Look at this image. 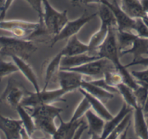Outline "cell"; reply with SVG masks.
<instances>
[{
	"label": "cell",
	"mask_w": 148,
	"mask_h": 139,
	"mask_svg": "<svg viewBox=\"0 0 148 139\" xmlns=\"http://www.w3.org/2000/svg\"><path fill=\"white\" fill-rule=\"evenodd\" d=\"M116 30L117 29L116 28H110L106 39L97 49L96 55L99 57L105 58L112 62L116 70L121 75L123 83L128 85L133 90H135L136 88L139 87V85L132 76V73L128 71L127 67H126L125 65H122L121 62V56L116 36Z\"/></svg>",
	"instance_id": "cell-1"
},
{
	"label": "cell",
	"mask_w": 148,
	"mask_h": 139,
	"mask_svg": "<svg viewBox=\"0 0 148 139\" xmlns=\"http://www.w3.org/2000/svg\"><path fill=\"white\" fill-rule=\"evenodd\" d=\"M0 30L10 33L14 37L31 40L40 34L47 33L45 26L39 22H34L15 19L0 20Z\"/></svg>",
	"instance_id": "cell-2"
},
{
	"label": "cell",
	"mask_w": 148,
	"mask_h": 139,
	"mask_svg": "<svg viewBox=\"0 0 148 139\" xmlns=\"http://www.w3.org/2000/svg\"><path fill=\"white\" fill-rule=\"evenodd\" d=\"M36 50L37 46L31 39L0 36V55L2 56H17L27 60Z\"/></svg>",
	"instance_id": "cell-3"
},
{
	"label": "cell",
	"mask_w": 148,
	"mask_h": 139,
	"mask_svg": "<svg viewBox=\"0 0 148 139\" xmlns=\"http://www.w3.org/2000/svg\"><path fill=\"white\" fill-rule=\"evenodd\" d=\"M27 96H24L21 105L25 108H32L44 104H51L57 102H65L63 96L66 92L61 88L53 90H42L39 91L29 92L27 91Z\"/></svg>",
	"instance_id": "cell-4"
},
{
	"label": "cell",
	"mask_w": 148,
	"mask_h": 139,
	"mask_svg": "<svg viewBox=\"0 0 148 139\" xmlns=\"http://www.w3.org/2000/svg\"><path fill=\"white\" fill-rule=\"evenodd\" d=\"M69 20L68 11L57 10L49 3V0H43V19L42 25L49 34L57 35Z\"/></svg>",
	"instance_id": "cell-5"
},
{
	"label": "cell",
	"mask_w": 148,
	"mask_h": 139,
	"mask_svg": "<svg viewBox=\"0 0 148 139\" xmlns=\"http://www.w3.org/2000/svg\"><path fill=\"white\" fill-rule=\"evenodd\" d=\"M96 16H97V12H95L92 15H88L85 11V12H84L82 16L79 18L73 20H68L62 29L57 35L52 37L50 44L51 47H53L54 45L59 42L66 40L71 36L77 35L82 28L89 23L94 18H96Z\"/></svg>",
	"instance_id": "cell-6"
},
{
	"label": "cell",
	"mask_w": 148,
	"mask_h": 139,
	"mask_svg": "<svg viewBox=\"0 0 148 139\" xmlns=\"http://www.w3.org/2000/svg\"><path fill=\"white\" fill-rule=\"evenodd\" d=\"M77 72L83 76L88 77H103L104 74L110 70H116L112 62L105 58H99L81 66L72 68H60Z\"/></svg>",
	"instance_id": "cell-7"
},
{
	"label": "cell",
	"mask_w": 148,
	"mask_h": 139,
	"mask_svg": "<svg viewBox=\"0 0 148 139\" xmlns=\"http://www.w3.org/2000/svg\"><path fill=\"white\" fill-rule=\"evenodd\" d=\"M100 4L106 5L113 12L116 21L118 31H132L134 32L136 19L129 16L121 9L116 0L110 2L109 0H100Z\"/></svg>",
	"instance_id": "cell-8"
},
{
	"label": "cell",
	"mask_w": 148,
	"mask_h": 139,
	"mask_svg": "<svg viewBox=\"0 0 148 139\" xmlns=\"http://www.w3.org/2000/svg\"><path fill=\"white\" fill-rule=\"evenodd\" d=\"M26 92L27 91L22 85L15 79L10 78L8 80L6 88L0 97L11 107L16 109L21 104Z\"/></svg>",
	"instance_id": "cell-9"
},
{
	"label": "cell",
	"mask_w": 148,
	"mask_h": 139,
	"mask_svg": "<svg viewBox=\"0 0 148 139\" xmlns=\"http://www.w3.org/2000/svg\"><path fill=\"white\" fill-rule=\"evenodd\" d=\"M83 77L82 74L77 72L60 69L58 74L60 88L65 91L66 93L77 90L82 86Z\"/></svg>",
	"instance_id": "cell-10"
},
{
	"label": "cell",
	"mask_w": 148,
	"mask_h": 139,
	"mask_svg": "<svg viewBox=\"0 0 148 139\" xmlns=\"http://www.w3.org/2000/svg\"><path fill=\"white\" fill-rule=\"evenodd\" d=\"M23 129L22 122L20 120L5 117L0 113V130L3 132L8 139L21 138V132Z\"/></svg>",
	"instance_id": "cell-11"
},
{
	"label": "cell",
	"mask_w": 148,
	"mask_h": 139,
	"mask_svg": "<svg viewBox=\"0 0 148 139\" xmlns=\"http://www.w3.org/2000/svg\"><path fill=\"white\" fill-rule=\"evenodd\" d=\"M58 118L60 120V125L52 138L56 139L74 138L78 128L83 122L82 118L79 120H70L68 122L64 121L60 115L58 116Z\"/></svg>",
	"instance_id": "cell-12"
},
{
	"label": "cell",
	"mask_w": 148,
	"mask_h": 139,
	"mask_svg": "<svg viewBox=\"0 0 148 139\" xmlns=\"http://www.w3.org/2000/svg\"><path fill=\"white\" fill-rule=\"evenodd\" d=\"M87 123L88 134L92 138H97L102 136L106 120L98 115L92 110H89L84 114Z\"/></svg>",
	"instance_id": "cell-13"
},
{
	"label": "cell",
	"mask_w": 148,
	"mask_h": 139,
	"mask_svg": "<svg viewBox=\"0 0 148 139\" xmlns=\"http://www.w3.org/2000/svg\"><path fill=\"white\" fill-rule=\"evenodd\" d=\"M12 60L15 62L16 66L18 67L19 72H21L24 77L29 81V83L32 85L34 89V91H39L41 90L40 86H39L38 78L34 72V69L31 67V65L26 62V60L22 59L17 56H11Z\"/></svg>",
	"instance_id": "cell-14"
},
{
	"label": "cell",
	"mask_w": 148,
	"mask_h": 139,
	"mask_svg": "<svg viewBox=\"0 0 148 139\" xmlns=\"http://www.w3.org/2000/svg\"><path fill=\"white\" fill-rule=\"evenodd\" d=\"M62 56H74L83 53H89L88 44L84 43L79 40L77 35L71 36L68 39L67 44L60 51Z\"/></svg>",
	"instance_id": "cell-15"
},
{
	"label": "cell",
	"mask_w": 148,
	"mask_h": 139,
	"mask_svg": "<svg viewBox=\"0 0 148 139\" xmlns=\"http://www.w3.org/2000/svg\"><path fill=\"white\" fill-rule=\"evenodd\" d=\"M134 129L136 137L143 139L148 138V125L143 109L137 107L134 109Z\"/></svg>",
	"instance_id": "cell-16"
},
{
	"label": "cell",
	"mask_w": 148,
	"mask_h": 139,
	"mask_svg": "<svg viewBox=\"0 0 148 139\" xmlns=\"http://www.w3.org/2000/svg\"><path fill=\"white\" fill-rule=\"evenodd\" d=\"M134 109L126 104V103H123V106L119 110V112L116 114V115L113 116L110 120H108L105 122V127H104L103 132H102L101 138H108V136L110 134V133L116 128L118 126V125L123 120V119L129 114L130 112H132Z\"/></svg>",
	"instance_id": "cell-17"
},
{
	"label": "cell",
	"mask_w": 148,
	"mask_h": 139,
	"mask_svg": "<svg viewBox=\"0 0 148 139\" xmlns=\"http://www.w3.org/2000/svg\"><path fill=\"white\" fill-rule=\"evenodd\" d=\"M99 58L101 57L98 55H91L88 52L74 56H63L61 60V68L76 67Z\"/></svg>",
	"instance_id": "cell-18"
},
{
	"label": "cell",
	"mask_w": 148,
	"mask_h": 139,
	"mask_svg": "<svg viewBox=\"0 0 148 139\" xmlns=\"http://www.w3.org/2000/svg\"><path fill=\"white\" fill-rule=\"evenodd\" d=\"M81 89H84L85 91L87 92L94 97L97 98L99 100L102 101L103 103H106L108 101L112 100L115 97L114 93L110 91L105 90V89L99 87V86L95 85L89 80H84L82 81Z\"/></svg>",
	"instance_id": "cell-19"
},
{
	"label": "cell",
	"mask_w": 148,
	"mask_h": 139,
	"mask_svg": "<svg viewBox=\"0 0 148 139\" xmlns=\"http://www.w3.org/2000/svg\"><path fill=\"white\" fill-rule=\"evenodd\" d=\"M126 55H133L134 59L132 61L137 60L144 55H148V39L136 36L132 42L131 47L120 53V56Z\"/></svg>",
	"instance_id": "cell-20"
},
{
	"label": "cell",
	"mask_w": 148,
	"mask_h": 139,
	"mask_svg": "<svg viewBox=\"0 0 148 139\" xmlns=\"http://www.w3.org/2000/svg\"><path fill=\"white\" fill-rule=\"evenodd\" d=\"M62 55L59 52L55 57L52 58L47 64L45 67V80H44V87L42 90L47 89L51 80L55 76H58V73L61 68V60L62 58Z\"/></svg>",
	"instance_id": "cell-21"
},
{
	"label": "cell",
	"mask_w": 148,
	"mask_h": 139,
	"mask_svg": "<svg viewBox=\"0 0 148 139\" xmlns=\"http://www.w3.org/2000/svg\"><path fill=\"white\" fill-rule=\"evenodd\" d=\"M78 90L81 92V93L83 94V96L84 97H86V99L89 101V104H90L91 108L94 110L96 114H97L98 115L100 116L101 117L104 119L105 120L108 121V120H110L112 117H113V115L110 113V112L107 109V107L105 106V103L102 102V101L99 100L97 98L94 97L92 95H90L89 93H88L87 92L85 91L84 89L79 88Z\"/></svg>",
	"instance_id": "cell-22"
},
{
	"label": "cell",
	"mask_w": 148,
	"mask_h": 139,
	"mask_svg": "<svg viewBox=\"0 0 148 139\" xmlns=\"http://www.w3.org/2000/svg\"><path fill=\"white\" fill-rule=\"evenodd\" d=\"M30 112L34 118L35 117H52L58 118L60 115L61 112H63V109L55 107L51 104H44V105L37 106L32 108H27Z\"/></svg>",
	"instance_id": "cell-23"
},
{
	"label": "cell",
	"mask_w": 148,
	"mask_h": 139,
	"mask_svg": "<svg viewBox=\"0 0 148 139\" xmlns=\"http://www.w3.org/2000/svg\"><path fill=\"white\" fill-rule=\"evenodd\" d=\"M110 28H111V27L107 25L106 23L100 22L99 28L91 36L89 43H88L89 54L96 55V52L97 49L100 46V45L103 43L104 41L106 39Z\"/></svg>",
	"instance_id": "cell-24"
},
{
	"label": "cell",
	"mask_w": 148,
	"mask_h": 139,
	"mask_svg": "<svg viewBox=\"0 0 148 139\" xmlns=\"http://www.w3.org/2000/svg\"><path fill=\"white\" fill-rule=\"evenodd\" d=\"M15 110L19 115L20 120L22 122L23 128L25 130L30 138H31L36 130L34 117H32L28 109L21 104L18 105Z\"/></svg>",
	"instance_id": "cell-25"
},
{
	"label": "cell",
	"mask_w": 148,
	"mask_h": 139,
	"mask_svg": "<svg viewBox=\"0 0 148 139\" xmlns=\"http://www.w3.org/2000/svg\"><path fill=\"white\" fill-rule=\"evenodd\" d=\"M121 7L133 18H142L147 15L142 10L139 0H121Z\"/></svg>",
	"instance_id": "cell-26"
},
{
	"label": "cell",
	"mask_w": 148,
	"mask_h": 139,
	"mask_svg": "<svg viewBox=\"0 0 148 139\" xmlns=\"http://www.w3.org/2000/svg\"><path fill=\"white\" fill-rule=\"evenodd\" d=\"M116 36L119 46V53L127 50L131 47L132 42L137 36L134 32L132 31H123L116 30Z\"/></svg>",
	"instance_id": "cell-27"
},
{
	"label": "cell",
	"mask_w": 148,
	"mask_h": 139,
	"mask_svg": "<svg viewBox=\"0 0 148 139\" xmlns=\"http://www.w3.org/2000/svg\"><path fill=\"white\" fill-rule=\"evenodd\" d=\"M36 127V129H39L43 133L50 135L51 136H53L56 132L57 127L55 123V118L52 117H35Z\"/></svg>",
	"instance_id": "cell-28"
},
{
	"label": "cell",
	"mask_w": 148,
	"mask_h": 139,
	"mask_svg": "<svg viewBox=\"0 0 148 139\" xmlns=\"http://www.w3.org/2000/svg\"><path fill=\"white\" fill-rule=\"evenodd\" d=\"M117 89L119 93L121 95L123 101H124L126 104L130 106L133 109L139 107L137 104V102H136L134 92V90L132 88L129 87L128 85H126V83L123 82V83H120L117 86Z\"/></svg>",
	"instance_id": "cell-29"
},
{
	"label": "cell",
	"mask_w": 148,
	"mask_h": 139,
	"mask_svg": "<svg viewBox=\"0 0 148 139\" xmlns=\"http://www.w3.org/2000/svg\"><path fill=\"white\" fill-rule=\"evenodd\" d=\"M132 112L128 114L123 119V120L118 125L117 127L108 136V138H123L126 137L129 127L131 125V119H132Z\"/></svg>",
	"instance_id": "cell-30"
},
{
	"label": "cell",
	"mask_w": 148,
	"mask_h": 139,
	"mask_svg": "<svg viewBox=\"0 0 148 139\" xmlns=\"http://www.w3.org/2000/svg\"><path fill=\"white\" fill-rule=\"evenodd\" d=\"M18 72H19V70L13 61H5L0 58V80Z\"/></svg>",
	"instance_id": "cell-31"
},
{
	"label": "cell",
	"mask_w": 148,
	"mask_h": 139,
	"mask_svg": "<svg viewBox=\"0 0 148 139\" xmlns=\"http://www.w3.org/2000/svg\"><path fill=\"white\" fill-rule=\"evenodd\" d=\"M102 78H103L104 80H105V82H106L108 86H111V87L116 88V89H117V86L120 83H123L121 75L116 70L106 72Z\"/></svg>",
	"instance_id": "cell-32"
},
{
	"label": "cell",
	"mask_w": 148,
	"mask_h": 139,
	"mask_svg": "<svg viewBox=\"0 0 148 139\" xmlns=\"http://www.w3.org/2000/svg\"><path fill=\"white\" fill-rule=\"evenodd\" d=\"M91 109L90 104L86 97L84 96L82 100L79 102L78 106L76 107V110L74 111L71 120H79L82 119L84 116L85 113Z\"/></svg>",
	"instance_id": "cell-33"
},
{
	"label": "cell",
	"mask_w": 148,
	"mask_h": 139,
	"mask_svg": "<svg viewBox=\"0 0 148 139\" xmlns=\"http://www.w3.org/2000/svg\"><path fill=\"white\" fill-rule=\"evenodd\" d=\"M131 73L138 84L148 89V68L145 70H133Z\"/></svg>",
	"instance_id": "cell-34"
},
{
	"label": "cell",
	"mask_w": 148,
	"mask_h": 139,
	"mask_svg": "<svg viewBox=\"0 0 148 139\" xmlns=\"http://www.w3.org/2000/svg\"><path fill=\"white\" fill-rule=\"evenodd\" d=\"M134 92L138 106L143 108L147 97L148 96V89L139 85V87L134 90Z\"/></svg>",
	"instance_id": "cell-35"
},
{
	"label": "cell",
	"mask_w": 148,
	"mask_h": 139,
	"mask_svg": "<svg viewBox=\"0 0 148 139\" xmlns=\"http://www.w3.org/2000/svg\"><path fill=\"white\" fill-rule=\"evenodd\" d=\"M134 32L139 37L148 39V27L145 25L142 18H136V24Z\"/></svg>",
	"instance_id": "cell-36"
},
{
	"label": "cell",
	"mask_w": 148,
	"mask_h": 139,
	"mask_svg": "<svg viewBox=\"0 0 148 139\" xmlns=\"http://www.w3.org/2000/svg\"><path fill=\"white\" fill-rule=\"evenodd\" d=\"M36 12L39 18V22L42 25L43 19V0H24Z\"/></svg>",
	"instance_id": "cell-37"
},
{
	"label": "cell",
	"mask_w": 148,
	"mask_h": 139,
	"mask_svg": "<svg viewBox=\"0 0 148 139\" xmlns=\"http://www.w3.org/2000/svg\"><path fill=\"white\" fill-rule=\"evenodd\" d=\"M142 10L146 15L148 14V0H139Z\"/></svg>",
	"instance_id": "cell-38"
},
{
	"label": "cell",
	"mask_w": 148,
	"mask_h": 139,
	"mask_svg": "<svg viewBox=\"0 0 148 139\" xmlns=\"http://www.w3.org/2000/svg\"><path fill=\"white\" fill-rule=\"evenodd\" d=\"M82 2L85 5H89V4H100V0H82Z\"/></svg>",
	"instance_id": "cell-39"
},
{
	"label": "cell",
	"mask_w": 148,
	"mask_h": 139,
	"mask_svg": "<svg viewBox=\"0 0 148 139\" xmlns=\"http://www.w3.org/2000/svg\"><path fill=\"white\" fill-rule=\"evenodd\" d=\"M142 109H143V111H144V113H145V116H146V117H147L148 116V96H147V97L146 102H145V105H144L143 108Z\"/></svg>",
	"instance_id": "cell-40"
},
{
	"label": "cell",
	"mask_w": 148,
	"mask_h": 139,
	"mask_svg": "<svg viewBox=\"0 0 148 139\" xmlns=\"http://www.w3.org/2000/svg\"><path fill=\"white\" fill-rule=\"evenodd\" d=\"M7 0H0V12H2L4 9V7H5V2H6Z\"/></svg>",
	"instance_id": "cell-41"
},
{
	"label": "cell",
	"mask_w": 148,
	"mask_h": 139,
	"mask_svg": "<svg viewBox=\"0 0 148 139\" xmlns=\"http://www.w3.org/2000/svg\"><path fill=\"white\" fill-rule=\"evenodd\" d=\"M142 20H143V22H145V25L148 27V17L147 16V15H145V17H143V18H142Z\"/></svg>",
	"instance_id": "cell-42"
},
{
	"label": "cell",
	"mask_w": 148,
	"mask_h": 139,
	"mask_svg": "<svg viewBox=\"0 0 148 139\" xmlns=\"http://www.w3.org/2000/svg\"><path fill=\"white\" fill-rule=\"evenodd\" d=\"M71 2H72V3L73 4V5H76V4L79 2V0H71Z\"/></svg>",
	"instance_id": "cell-43"
},
{
	"label": "cell",
	"mask_w": 148,
	"mask_h": 139,
	"mask_svg": "<svg viewBox=\"0 0 148 139\" xmlns=\"http://www.w3.org/2000/svg\"><path fill=\"white\" fill-rule=\"evenodd\" d=\"M146 121H147V125H148V116L147 117H146Z\"/></svg>",
	"instance_id": "cell-44"
},
{
	"label": "cell",
	"mask_w": 148,
	"mask_h": 139,
	"mask_svg": "<svg viewBox=\"0 0 148 139\" xmlns=\"http://www.w3.org/2000/svg\"><path fill=\"white\" fill-rule=\"evenodd\" d=\"M2 102H3V101H2V99H1V97H0V103H2Z\"/></svg>",
	"instance_id": "cell-45"
},
{
	"label": "cell",
	"mask_w": 148,
	"mask_h": 139,
	"mask_svg": "<svg viewBox=\"0 0 148 139\" xmlns=\"http://www.w3.org/2000/svg\"><path fill=\"white\" fill-rule=\"evenodd\" d=\"M147 17H148V14H147Z\"/></svg>",
	"instance_id": "cell-46"
}]
</instances>
